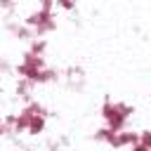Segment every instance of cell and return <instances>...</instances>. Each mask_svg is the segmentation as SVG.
Segmentation results:
<instances>
[{"instance_id": "3957f363", "label": "cell", "mask_w": 151, "mask_h": 151, "mask_svg": "<svg viewBox=\"0 0 151 151\" xmlns=\"http://www.w3.org/2000/svg\"><path fill=\"white\" fill-rule=\"evenodd\" d=\"M45 50H47V42H45V38H33L31 40V54H35V57H42L45 54Z\"/></svg>"}, {"instance_id": "277c9868", "label": "cell", "mask_w": 151, "mask_h": 151, "mask_svg": "<svg viewBox=\"0 0 151 151\" xmlns=\"http://www.w3.org/2000/svg\"><path fill=\"white\" fill-rule=\"evenodd\" d=\"M139 144H142L144 149H149V151H151V130L139 132Z\"/></svg>"}, {"instance_id": "6da1fadb", "label": "cell", "mask_w": 151, "mask_h": 151, "mask_svg": "<svg viewBox=\"0 0 151 151\" xmlns=\"http://www.w3.org/2000/svg\"><path fill=\"white\" fill-rule=\"evenodd\" d=\"M130 116H132V109H130L127 104L106 101V104L101 106V118H104V123H106L109 130H116V132L125 130V123H127Z\"/></svg>"}, {"instance_id": "7a4b0ae2", "label": "cell", "mask_w": 151, "mask_h": 151, "mask_svg": "<svg viewBox=\"0 0 151 151\" xmlns=\"http://www.w3.org/2000/svg\"><path fill=\"white\" fill-rule=\"evenodd\" d=\"M45 130V116H31V120H28V134H40Z\"/></svg>"}, {"instance_id": "5b68a950", "label": "cell", "mask_w": 151, "mask_h": 151, "mask_svg": "<svg viewBox=\"0 0 151 151\" xmlns=\"http://www.w3.org/2000/svg\"><path fill=\"white\" fill-rule=\"evenodd\" d=\"M132 151H149V149H144V146H142V144H139V142H137V144H134V146H132Z\"/></svg>"}]
</instances>
